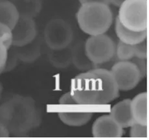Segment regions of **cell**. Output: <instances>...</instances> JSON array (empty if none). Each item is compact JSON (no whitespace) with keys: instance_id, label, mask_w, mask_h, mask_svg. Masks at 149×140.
I'll return each mask as SVG.
<instances>
[{"instance_id":"cell-1","label":"cell","mask_w":149,"mask_h":140,"mask_svg":"<svg viewBox=\"0 0 149 140\" xmlns=\"http://www.w3.org/2000/svg\"><path fill=\"white\" fill-rule=\"evenodd\" d=\"M40 115L30 97L14 95L0 106V121L9 133L19 136L38 126Z\"/></svg>"},{"instance_id":"cell-2","label":"cell","mask_w":149,"mask_h":140,"mask_svg":"<svg viewBox=\"0 0 149 140\" xmlns=\"http://www.w3.org/2000/svg\"><path fill=\"white\" fill-rule=\"evenodd\" d=\"M76 18L80 29L90 36L107 33L113 20L109 5L99 2L81 4Z\"/></svg>"},{"instance_id":"cell-3","label":"cell","mask_w":149,"mask_h":140,"mask_svg":"<svg viewBox=\"0 0 149 140\" xmlns=\"http://www.w3.org/2000/svg\"><path fill=\"white\" fill-rule=\"evenodd\" d=\"M116 18L125 27L140 32L147 29V0H125Z\"/></svg>"},{"instance_id":"cell-4","label":"cell","mask_w":149,"mask_h":140,"mask_svg":"<svg viewBox=\"0 0 149 140\" xmlns=\"http://www.w3.org/2000/svg\"><path fill=\"white\" fill-rule=\"evenodd\" d=\"M70 93L77 104H97L99 91L95 74L90 70L77 75L71 81Z\"/></svg>"},{"instance_id":"cell-5","label":"cell","mask_w":149,"mask_h":140,"mask_svg":"<svg viewBox=\"0 0 149 140\" xmlns=\"http://www.w3.org/2000/svg\"><path fill=\"white\" fill-rule=\"evenodd\" d=\"M84 45L87 56L95 65L107 62L116 56L115 42L105 33L90 36Z\"/></svg>"},{"instance_id":"cell-6","label":"cell","mask_w":149,"mask_h":140,"mask_svg":"<svg viewBox=\"0 0 149 140\" xmlns=\"http://www.w3.org/2000/svg\"><path fill=\"white\" fill-rule=\"evenodd\" d=\"M73 38L71 25L62 19L56 18L49 22L44 31V39L51 50H61L67 48Z\"/></svg>"},{"instance_id":"cell-7","label":"cell","mask_w":149,"mask_h":140,"mask_svg":"<svg viewBox=\"0 0 149 140\" xmlns=\"http://www.w3.org/2000/svg\"><path fill=\"white\" fill-rule=\"evenodd\" d=\"M119 90L129 91L137 86L141 80L139 71L130 61H117L110 69Z\"/></svg>"},{"instance_id":"cell-8","label":"cell","mask_w":149,"mask_h":140,"mask_svg":"<svg viewBox=\"0 0 149 140\" xmlns=\"http://www.w3.org/2000/svg\"><path fill=\"white\" fill-rule=\"evenodd\" d=\"M98 82L99 98L97 104H107L119 97V90L110 70L103 68H93Z\"/></svg>"},{"instance_id":"cell-9","label":"cell","mask_w":149,"mask_h":140,"mask_svg":"<svg viewBox=\"0 0 149 140\" xmlns=\"http://www.w3.org/2000/svg\"><path fill=\"white\" fill-rule=\"evenodd\" d=\"M12 45L24 47L34 41L37 36V27L34 18L19 16L18 22L12 29Z\"/></svg>"},{"instance_id":"cell-10","label":"cell","mask_w":149,"mask_h":140,"mask_svg":"<svg viewBox=\"0 0 149 140\" xmlns=\"http://www.w3.org/2000/svg\"><path fill=\"white\" fill-rule=\"evenodd\" d=\"M123 134V128L110 115L97 118L92 127V134L97 138H118Z\"/></svg>"},{"instance_id":"cell-11","label":"cell","mask_w":149,"mask_h":140,"mask_svg":"<svg viewBox=\"0 0 149 140\" xmlns=\"http://www.w3.org/2000/svg\"><path fill=\"white\" fill-rule=\"evenodd\" d=\"M130 102L129 99L123 100L114 105L110 111V116L123 128L130 127L135 123L132 115Z\"/></svg>"},{"instance_id":"cell-12","label":"cell","mask_w":149,"mask_h":140,"mask_svg":"<svg viewBox=\"0 0 149 140\" xmlns=\"http://www.w3.org/2000/svg\"><path fill=\"white\" fill-rule=\"evenodd\" d=\"M132 115L136 123L147 125V95L146 92L139 93L130 102Z\"/></svg>"},{"instance_id":"cell-13","label":"cell","mask_w":149,"mask_h":140,"mask_svg":"<svg viewBox=\"0 0 149 140\" xmlns=\"http://www.w3.org/2000/svg\"><path fill=\"white\" fill-rule=\"evenodd\" d=\"M115 31L119 41L128 45H136L147 39V31L136 32L125 27L119 22L118 19L116 18Z\"/></svg>"},{"instance_id":"cell-14","label":"cell","mask_w":149,"mask_h":140,"mask_svg":"<svg viewBox=\"0 0 149 140\" xmlns=\"http://www.w3.org/2000/svg\"><path fill=\"white\" fill-rule=\"evenodd\" d=\"M13 3L19 16L35 18L40 13L42 0H10Z\"/></svg>"},{"instance_id":"cell-15","label":"cell","mask_w":149,"mask_h":140,"mask_svg":"<svg viewBox=\"0 0 149 140\" xmlns=\"http://www.w3.org/2000/svg\"><path fill=\"white\" fill-rule=\"evenodd\" d=\"M19 18L18 10L10 0H0V23L12 29Z\"/></svg>"},{"instance_id":"cell-16","label":"cell","mask_w":149,"mask_h":140,"mask_svg":"<svg viewBox=\"0 0 149 140\" xmlns=\"http://www.w3.org/2000/svg\"><path fill=\"white\" fill-rule=\"evenodd\" d=\"M58 117L61 121L71 127L83 126L90 121L93 114L91 112H59Z\"/></svg>"},{"instance_id":"cell-17","label":"cell","mask_w":149,"mask_h":140,"mask_svg":"<svg viewBox=\"0 0 149 140\" xmlns=\"http://www.w3.org/2000/svg\"><path fill=\"white\" fill-rule=\"evenodd\" d=\"M68 48V47H67ZM67 48L61 50H52L49 55V61L53 66L57 68H65L72 62V53Z\"/></svg>"},{"instance_id":"cell-18","label":"cell","mask_w":149,"mask_h":140,"mask_svg":"<svg viewBox=\"0 0 149 140\" xmlns=\"http://www.w3.org/2000/svg\"><path fill=\"white\" fill-rule=\"evenodd\" d=\"M72 62L80 70L90 71L95 67V64L90 61L85 52L84 45L81 49H75L72 53Z\"/></svg>"},{"instance_id":"cell-19","label":"cell","mask_w":149,"mask_h":140,"mask_svg":"<svg viewBox=\"0 0 149 140\" xmlns=\"http://www.w3.org/2000/svg\"><path fill=\"white\" fill-rule=\"evenodd\" d=\"M116 56L119 61H127L134 57L133 45L119 42L116 47Z\"/></svg>"},{"instance_id":"cell-20","label":"cell","mask_w":149,"mask_h":140,"mask_svg":"<svg viewBox=\"0 0 149 140\" xmlns=\"http://www.w3.org/2000/svg\"><path fill=\"white\" fill-rule=\"evenodd\" d=\"M17 56L22 61L31 62L38 58L40 56L39 47H34L33 48H27L24 50L19 51L16 53Z\"/></svg>"},{"instance_id":"cell-21","label":"cell","mask_w":149,"mask_h":140,"mask_svg":"<svg viewBox=\"0 0 149 140\" xmlns=\"http://www.w3.org/2000/svg\"><path fill=\"white\" fill-rule=\"evenodd\" d=\"M12 30L7 25L0 23V42L3 44L8 49L12 46Z\"/></svg>"},{"instance_id":"cell-22","label":"cell","mask_w":149,"mask_h":140,"mask_svg":"<svg viewBox=\"0 0 149 140\" xmlns=\"http://www.w3.org/2000/svg\"><path fill=\"white\" fill-rule=\"evenodd\" d=\"M130 136L132 138H147L148 137L147 125L135 122L130 127Z\"/></svg>"},{"instance_id":"cell-23","label":"cell","mask_w":149,"mask_h":140,"mask_svg":"<svg viewBox=\"0 0 149 140\" xmlns=\"http://www.w3.org/2000/svg\"><path fill=\"white\" fill-rule=\"evenodd\" d=\"M134 56L140 59H147V39L141 42L133 45Z\"/></svg>"},{"instance_id":"cell-24","label":"cell","mask_w":149,"mask_h":140,"mask_svg":"<svg viewBox=\"0 0 149 140\" xmlns=\"http://www.w3.org/2000/svg\"><path fill=\"white\" fill-rule=\"evenodd\" d=\"M130 61L132 62L138 69L141 79L144 78L147 75V59H140L134 56L130 60Z\"/></svg>"},{"instance_id":"cell-25","label":"cell","mask_w":149,"mask_h":140,"mask_svg":"<svg viewBox=\"0 0 149 140\" xmlns=\"http://www.w3.org/2000/svg\"><path fill=\"white\" fill-rule=\"evenodd\" d=\"M8 49L6 46L0 42V70H4L6 64Z\"/></svg>"},{"instance_id":"cell-26","label":"cell","mask_w":149,"mask_h":140,"mask_svg":"<svg viewBox=\"0 0 149 140\" xmlns=\"http://www.w3.org/2000/svg\"><path fill=\"white\" fill-rule=\"evenodd\" d=\"M59 104L62 105H73L77 104L76 101L71 95V94L70 92L65 93L64 95H62L61 98L59 99Z\"/></svg>"},{"instance_id":"cell-27","label":"cell","mask_w":149,"mask_h":140,"mask_svg":"<svg viewBox=\"0 0 149 140\" xmlns=\"http://www.w3.org/2000/svg\"><path fill=\"white\" fill-rule=\"evenodd\" d=\"M10 136V133L4 125L0 121V138H6Z\"/></svg>"},{"instance_id":"cell-28","label":"cell","mask_w":149,"mask_h":140,"mask_svg":"<svg viewBox=\"0 0 149 140\" xmlns=\"http://www.w3.org/2000/svg\"><path fill=\"white\" fill-rule=\"evenodd\" d=\"M81 4L86 3H91V2H99V3H104L106 4H110L109 0H79Z\"/></svg>"},{"instance_id":"cell-29","label":"cell","mask_w":149,"mask_h":140,"mask_svg":"<svg viewBox=\"0 0 149 140\" xmlns=\"http://www.w3.org/2000/svg\"><path fill=\"white\" fill-rule=\"evenodd\" d=\"M125 1V0H109L110 4H112L116 7H119L122 3Z\"/></svg>"},{"instance_id":"cell-30","label":"cell","mask_w":149,"mask_h":140,"mask_svg":"<svg viewBox=\"0 0 149 140\" xmlns=\"http://www.w3.org/2000/svg\"><path fill=\"white\" fill-rule=\"evenodd\" d=\"M4 70H0V74H1L2 72H3Z\"/></svg>"}]
</instances>
